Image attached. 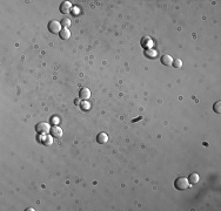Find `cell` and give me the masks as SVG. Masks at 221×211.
Returning a JSON list of instances; mask_svg holds the SVG:
<instances>
[{
  "label": "cell",
  "mask_w": 221,
  "mask_h": 211,
  "mask_svg": "<svg viewBox=\"0 0 221 211\" xmlns=\"http://www.w3.org/2000/svg\"><path fill=\"white\" fill-rule=\"evenodd\" d=\"M213 110L216 113V114H220L221 113V101H216L213 106Z\"/></svg>",
  "instance_id": "obj_13"
},
{
  "label": "cell",
  "mask_w": 221,
  "mask_h": 211,
  "mask_svg": "<svg viewBox=\"0 0 221 211\" xmlns=\"http://www.w3.org/2000/svg\"><path fill=\"white\" fill-rule=\"evenodd\" d=\"M36 131L39 135H46L51 131V125L47 122H39L36 125Z\"/></svg>",
  "instance_id": "obj_2"
},
{
  "label": "cell",
  "mask_w": 221,
  "mask_h": 211,
  "mask_svg": "<svg viewBox=\"0 0 221 211\" xmlns=\"http://www.w3.org/2000/svg\"><path fill=\"white\" fill-rule=\"evenodd\" d=\"M80 107H81V109H84V110H88V109L91 108V104H89V102H87V101H82L81 104H80Z\"/></svg>",
  "instance_id": "obj_16"
},
{
  "label": "cell",
  "mask_w": 221,
  "mask_h": 211,
  "mask_svg": "<svg viewBox=\"0 0 221 211\" xmlns=\"http://www.w3.org/2000/svg\"><path fill=\"white\" fill-rule=\"evenodd\" d=\"M141 46L145 48V50H149L152 46H153V41L149 37H144L141 39Z\"/></svg>",
  "instance_id": "obj_6"
},
{
  "label": "cell",
  "mask_w": 221,
  "mask_h": 211,
  "mask_svg": "<svg viewBox=\"0 0 221 211\" xmlns=\"http://www.w3.org/2000/svg\"><path fill=\"white\" fill-rule=\"evenodd\" d=\"M72 2H70V1H64L61 2V5H60V12L62 14H66V13H70L72 11Z\"/></svg>",
  "instance_id": "obj_4"
},
{
  "label": "cell",
  "mask_w": 221,
  "mask_h": 211,
  "mask_svg": "<svg viewBox=\"0 0 221 211\" xmlns=\"http://www.w3.org/2000/svg\"><path fill=\"white\" fill-rule=\"evenodd\" d=\"M145 55L148 56V58H151V59H154V58H155V55H157V50H145Z\"/></svg>",
  "instance_id": "obj_12"
},
{
  "label": "cell",
  "mask_w": 221,
  "mask_h": 211,
  "mask_svg": "<svg viewBox=\"0 0 221 211\" xmlns=\"http://www.w3.org/2000/svg\"><path fill=\"white\" fill-rule=\"evenodd\" d=\"M97 142L100 143V144H105L108 142V135L106 133H100L97 136Z\"/></svg>",
  "instance_id": "obj_8"
},
{
  "label": "cell",
  "mask_w": 221,
  "mask_h": 211,
  "mask_svg": "<svg viewBox=\"0 0 221 211\" xmlns=\"http://www.w3.org/2000/svg\"><path fill=\"white\" fill-rule=\"evenodd\" d=\"M79 95H80V99L81 100H87L91 98V90L88 89V88H82L81 90H80V93H79Z\"/></svg>",
  "instance_id": "obj_7"
},
{
  "label": "cell",
  "mask_w": 221,
  "mask_h": 211,
  "mask_svg": "<svg viewBox=\"0 0 221 211\" xmlns=\"http://www.w3.org/2000/svg\"><path fill=\"white\" fill-rule=\"evenodd\" d=\"M51 136L55 138H60L62 136V129L58 125H54L51 128Z\"/></svg>",
  "instance_id": "obj_5"
},
{
  "label": "cell",
  "mask_w": 221,
  "mask_h": 211,
  "mask_svg": "<svg viewBox=\"0 0 221 211\" xmlns=\"http://www.w3.org/2000/svg\"><path fill=\"white\" fill-rule=\"evenodd\" d=\"M61 23L57 21V20H51L48 23V31L51 33H60L61 31Z\"/></svg>",
  "instance_id": "obj_3"
},
{
  "label": "cell",
  "mask_w": 221,
  "mask_h": 211,
  "mask_svg": "<svg viewBox=\"0 0 221 211\" xmlns=\"http://www.w3.org/2000/svg\"><path fill=\"white\" fill-rule=\"evenodd\" d=\"M174 186H175V189H176V190H180V191L186 190V189L189 186L188 178H186V177H184V176L178 177V178L174 181Z\"/></svg>",
  "instance_id": "obj_1"
},
{
  "label": "cell",
  "mask_w": 221,
  "mask_h": 211,
  "mask_svg": "<svg viewBox=\"0 0 221 211\" xmlns=\"http://www.w3.org/2000/svg\"><path fill=\"white\" fill-rule=\"evenodd\" d=\"M59 35H60L62 40H67V39L71 38V31L68 28H62L60 31V33H59Z\"/></svg>",
  "instance_id": "obj_10"
},
{
  "label": "cell",
  "mask_w": 221,
  "mask_h": 211,
  "mask_svg": "<svg viewBox=\"0 0 221 211\" xmlns=\"http://www.w3.org/2000/svg\"><path fill=\"white\" fill-rule=\"evenodd\" d=\"M199 179H200V177H199V175L198 174H191L189 175V177H188V182H189V184H197L198 182H199Z\"/></svg>",
  "instance_id": "obj_11"
},
{
  "label": "cell",
  "mask_w": 221,
  "mask_h": 211,
  "mask_svg": "<svg viewBox=\"0 0 221 211\" xmlns=\"http://www.w3.org/2000/svg\"><path fill=\"white\" fill-rule=\"evenodd\" d=\"M161 63L162 65H165V66H170V65H172L173 62V58L171 55H168V54H165V55H162L161 56Z\"/></svg>",
  "instance_id": "obj_9"
},
{
  "label": "cell",
  "mask_w": 221,
  "mask_h": 211,
  "mask_svg": "<svg viewBox=\"0 0 221 211\" xmlns=\"http://www.w3.org/2000/svg\"><path fill=\"white\" fill-rule=\"evenodd\" d=\"M61 26L64 28H67V27H70L71 26V20L68 19V18H64L61 20Z\"/></svg>",
  "instance_id": "obj_15"
},
{
  "label": "cell",
  "mask_w": 221,
  "mask_h": 211,
  "mask_svg": "<svg viewBox=\"0 0 221 211\" xmlns=\"http://www.w3.org/2000/svg\"><path fill=\"white\" fill-rule=\"evenodd\" d=\"M172 65L175 67V68H181L182 67V61L180 59H173Z\"/></svg>",
  "instance_id": "obj_14"
}]
</instances>
